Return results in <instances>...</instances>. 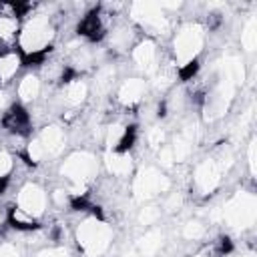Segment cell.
<instances>
[{"label": "cell", "instance_id": "cell-6", "mask_svg": "<svg viewBox=\"0 0 257 257\" xmlns=\"http://www.w3.org/2000/svg\"><path fill=\"white\" fill-rule=\"evenodd\" d=\"M197 70H199V62H197V60H191V62H187V64L179 70V76H181V80H191V78L197 74Z\"/></svg>", "mask_w": 257, "mask_h": 257}, {"label": "cell", "instance_id": "cell-10", "mask_svg": "<svg viewBox=\"0 0 257 257\" xmlns=\"http://www.w3.org/2000/svg\"><path fill=\"white\" fill-rule=\"evenodd\" d=\"M74 76H76V72H74L72 68H64V72H62V82H70Z\"/></svg>", "mask_w": 257, "mask_h": 257}, {"label": "cell", "instance_id": "cell-8", "mask_svg": "<svg viewBox=\"0 0 257 257\" xmlns=\"http://www.w3.org/2000/svg\"><path fill=\"white\" fill-rule=\"evenodd\" d=\"M70 205H72V209H76V211H86V209L92 207V205L86 201V197H74V199L70 201Z\"/></svg>", "mask_w": 257, "mask_h": 257}, {"label": "cell", "instance_id": "cell-4", "mask_svg": "<svg viewBox=\"0 0 257 257\" xmlns=\"http://www.w3.org/2000/svg\"><path fill=\"white\" fill-rule=\"evenodd\" d=\"M8 223L14 229H20V231H34V229H38V223L36 221H22V219H18L16 213H14V209H10V213H8Z\"/></svg>", "mask_w": 257, "mask_h": 257}, {"label": "cell", "instance_id": "cell-5", "mask_svg": "<svg viewBox=\"0 0 257 257\" xmlns=\"http://www.w3.org/2000/svg\"><path fill=\"white\" fill-rule=\"evenodd\" d=\"M50 48H42V50H34V52H28L22 56V64L24 66H32V64H42L44 58L48 56Z\"/></svg>", "mask_w": 257, "mask_h": 257}, {"label": "cell", "instance_id": "cell-2", "mask_svg": "<svg viewBox=\"0 0 257 257\" xmlns=\"http://www.w3.org/2000/svg\"><path fill=\"white\" fill-rule=\"evenodd\" d=\"M78 34L86 36L92 42H96V40H100L104 36V28L100 24V18H98V12L96 10H92L90 14H86L82 18V22L78 24Z\"/></svg>", "mask_w": 257, "mask_h": 257}, {"label": "cell", "instance_id": "cell-3", "mask_svg": "<svg viewBox=\"0 0 257 257\" xmlns=\"http://www.w3.org/2000/svg\"><path fill=\"white\" fill-rule=\"evenodd\" d=\"M135 139H137V126H128L122 135V139L118 141V147H116V153H126L133 149L135 145Z\"/></svg>", "mask_w": 257, "mask_h": 257}, {"label": "cell", "instance_id": "cell-1", "mask_svg": "<svg viewBox=\"0 0 257 257\" xmlns=\"http://www.w3.org/2000/svg\"><path fill=\"white\" fill-rule=\"evenodd\" d=\"M2 124H4V128L12 131V133L26 135V133H28V126H30V116H28V112H26L20 104H14V106L4 114Z\"/></svg>", "mask_w": 257, "mask_h": 257}, {"label": "cell", "instance_id": "cell-11", "mask_svg": "<svg viewBox=\"0 0 257 257\" xmlns=\"http://www.w3.org/2000/svg\"><path fill=\"white\" fill-rule=\"evenodd\" d=\"M6 187H8V177H0V195L6 191Z\"/></svg>", "mask_w": 257, "mask_h": 257}, {"label": "cell", "instance_id": "cell-7", "mask_svg": "<svg viewBox=\"0 0 257 257\" xmlns=\"http://www.w3.org/2000/svg\"><path fill=\"white\" fill-rule=\"evenodd\" d=\"M10 8L14 10V16H24L32 8V4H28V2H12Z\"/></svg>", "mask_w": 257, "mask_h": 257}, {"label": "cell", "instance_id": "cell-9", "mask_svg": "<svg viewBox=\"0 0 257 257\" xmlns=\"http://www.w3.org/2000/svg\"><path fill=\"white\" fill-rule=\"evenodd\" d=\"M219 251H221L223 255H227V253L233 251V243H231L229 237H223V239H221V243H219Z\"/></svg>", "mask_w": 257, "mask_h": 257}]
</instances>
